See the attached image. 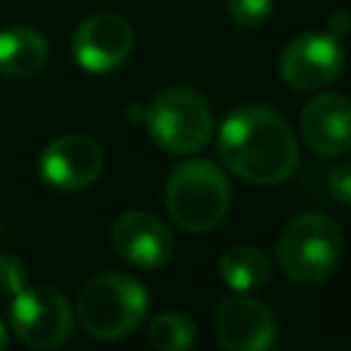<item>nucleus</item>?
Here are the masks:
<instances>
[{
	"mask_svg": "<svg viewBox=\"0 0 351 351\" xmlns=\"http://www.w3.org/2000/svg\"><path fill=\"white\" fill-rule=\"evenodd\" d=\"M217 154L233 176L261 186L282 184L299 165V145L288 121L263 104H244L225 115Z\"/></svg>",
	"mask_w": 351,
	"mask_h": 351,
	"instance_id": "f257e3e1",
	"label": "nucleus"
},
{
	"mask_svg": "<svg viewBox=\"0 0 351 351\" xmlns=\"http://www.w3.org/2000/svg\"><path fill=\"white\" fill-rule=\"evenodd\" d=\"M346 239L340 225L321 211L293 217L277 239V263L296 285H321L340 263Z\"/></svg>",
	"mask_w": 351,
	"mask_h": 351,
	"instance_id": "f03ea898",
	"label": "nucleus"
},
{
	"mask_svg": "<svg viewBox=\"0 0 351 351\" xmlns=\"http://www.w3.org/2000/svg\"><path fill=\"white\" fill-rule=\"evenodd\" d=\"M165 206L178 228L206 233L225 219L230 208V184L214 162L186 159L165 184Z\"/></svg>",
	"mask_w": 351,
	"mask_h": 351,
	"instance_id": "7ed1b4c3",
	"label": "nucleus"
},
{
	"mask_svg": "<svg viewBox=\"0 0 351 351\" xmlns=\"http://www.w3.org/2000/svg\"><path fill=\"white\" fill-rule=\"evenodd\" d=\"M148 313V291L129 274L107 271L93 277L77 299L80 326L99 340L132 335Z\"/></svg>",
	"mask_w": 351,
	"mask_h": 351,
	"instance_id": "20e7f679",
	"label": "nucleus"
},
{
	"mask_svg": "<svg viewBox=\"0 0 351 351\" xmlns=\"http://www.w3.org/2000/svg\"><path fill=\"white\" fill-rule=\"evenodd\" d=\"M148 137L170 154H195L200 151L211 132L214 115L200 93L192 88H165L145 110Z\"/></svg>",
	"mask_w": 351,
	"mask_h": 351,
	"instance_id": "39448f33",
	"label": "nucleus"
},
{
	"mask_svg": "<svg viewBox=\"0 0 351 351\" xmlns=\"http://www.w3.org/2000/svg\"><path fill=\"white\" fill-rule=\"evenodd\" d=\"M11 329L27 348H58L69 340L74 313L69 299L49 285H25L11 296Z\"/></svg>",
	"mask_w": 351,
	"mask_h": 351,
	"instance_id": "423d86ee",
	"label": "nucleus"
},
{
	"mask_svg": "<svg viewBox=\"0 0 351 351\" xmlns=\"http://www.w3.org/2000/svg\"><path fill=\"white\" fill-rule=\"evenodd\" d=\"M346 66V49L332 33L296 36L280 52V77L293 90H315L340 77Z\"/></svg>",
	"mask_w": 351,
	"mask_h": 351,
	"instance_id": "0eeeda50",
	"label": "nucleus"
},
{
	"mask_svg": "<svg viewBox=\"0 0 351 351\" xmlns=\"http://www.w3.org/2000/svg\"><path fill=\"white\" fill-rule=\"evenodd\" d=\"M134 49V30L118 14H93L71 36L74 60L90 74H107L126 63Z\"/></svg>",
	"mask_w": 351,
	"mask_h": 351,
	"instance_id": "6e6552de",
	"label": "nucleus"
},
{
	"mask_svg": "<svg viewBox=\"0 0 351 351\" xmlns=\"http://www.w3.org/2000/svg\"><path fill=\"white\" fill-rule=\"evenodd\" d=\"M104 167L101 148L85 134H60L47 143L38 156L41 178L60 192H77L90 186Z\"/></svg>",
	"mask_w": 351,
	"mask_h": 351,
	"instance_id": "1a4fd4ad",
	"label": "nucleus"
},
{
	"mask_svg": "<svg viewBox=\"0 0 351 351\" xmlns=\"http://www.w3.org/2000/svg\"><path fill=\"white\" fill-rule=\"evenodd\" d=\"M214 337L228 351H263L277 337V321L263 302L230 296L214 313Z\"/></svg>",
	"mask_w": 351,
	"mask_h": 351,
	"instance_id": "9d476101",
	"label": "nucleus"
},
{
	"mask_svg": "<svg viewBox=\"0 0 351 351\" xmlns=\"http://www.w3.org/2000/svg\"><path fill=\"white\" fill-rule=\"evenodd\" d=\"M112 247L137 269H159L173 255V236L156 214L134 208L112 222Z\"/></svg>",
	"mask_w": 351,
	"mask_h": 351,
	"instance_id": "9b49d317",
	"label": "nucleus"
},
{
	"mask_svg": "<svg viewBox=\"0 0 351 351\" xmlns=\"http://www.w3.org/2000/svg\"><path fill=\"white\" fill-rule=\"evenodd\" d=\"M302 137L318 156H343L351 151V99L318 93L302 107Z\"/></svg>",
	"mask_w": 351,
	"mask_h": 351,
	"instance_id": "f8f14e48",
	"label": "nucleus"
},
{
	"mask_svg": "<svg viewBox=\"0 0 351 351\" xmlns=\"http://www.w3.org/2000/svg\"><path fill=\"white\" fill-rule=\"evenodd\" d=\"M47 55H49V47L38 30L25 25L0 30V74L14 80L33 77L47 63Z\"/></svg>",
	"mask_w": 351,
	"mask_h": 351,
	"instance_id": "ddd939ff",
	"label": "nucleus"
},
{
	"mask_svg": "<svg viewBox=\"0 0 351 351\" xmlns=\"http://www.w3.org/2000/svg\"><path fill=\"white\" fill-rule=\"evenodd\" d=\"M217 271L228 288H233L239 293H250V291L261 288L263 282H269L271 263L263 255V250H258L252 244H236L222 252Z\"/></svg>",
	"mask_w": 351,
	"mask_h": 351,
	"instance_id": "4468645a",
	"label": "nucleus"
},
{
	"mask_svg": "<svg viewBox=\"0 0 351 351\" xmlns=\"http://www.w3.org/2000/svg\"><path fill=\"white\" fill-rule=\"evenodd\" d=\"M148 343L159 351H186L195 346V324L181 313H159L148 324Z\"/></svg>",
	"mask_w": 351,
	"mask_h": 351,
	"instance_id": "2eb2a0df",
	"label": "nucleus"
},
{
	"mask_svg": "<svg viewBox=\"0 0 351 351\" xmlns=\"http://www.w3.org/2000/svg\"><path fill=\"white\" fill-rule=\"evenodd\" d=\"M274 0H228V14L241 27H258L269 19Z\"/></svg>",
	"mask_w": 351,
	"mask_h": 351,
	"instance_id": "dca6fc26",
	"label": "nucleus"
},
{
	"mask_svg": "<svg viewBox=\"0 0 351 351\" xmlns=\"http://www.w3.org/2000/svg\"><path fill=\"white\" fill-rule=\"evenodd\" d=\"M25 285H27L25 263L11 252H0V296H14Z\"/></svg>",
	"mask_w": 351,
	"mask_h": 351,
	"instance_id": "f3484780",
	"label": "nucleus"
},
{
	"mask_svg": "<svg viewBox=\"0 0 351 351\" xmlns=\"http://www.w3.org/2000/svg\"><path fill=\"white\" fill-rule=\"evenodd\" d=\"M329 192L343 208H351V162H337L329 167Z\"/></svg>",
	"mask_w": 351,
	"mask_h": 351,
	"instance_id": "a211bd4d",
	"label": "nucleus"
},
{
	"mask_svg": "<svg viewBox=\"0 0 351 351\" xmlns=\"http://www.w3.org/2000/svg\"><path fill=\"white\" fill-rule=\"evenodd\" d=\"M348 30H351V14L348 11H335L329 16V33L337 36V38H343Z\"/></svg>",
	"mask_w": 351,
	"mask_h": 351,
	"instance_id": "6ab92c4d",
	"label": "nucleus"
},
{
	"mask_svg": "<svg viewBox=\"0 0 351 351\" xmlns=\"http://www.w3.org/2000/svg\"><path fill=\"white\" fill-rule=\"evenodd\" d=\"M5 343H8V335H5V326L0 321V348H5Z\"/></svg>",
	"mask_w": 351,
	"mask_h": 351,
	"instance_id": "aec40b11",
	"label": "nucleus"
}]
</instances>
